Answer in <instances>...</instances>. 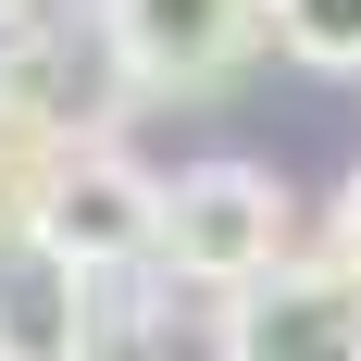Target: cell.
I'll list each match as a JSON object with an SVG mask.
<instances>
[{
  "instance_id": "1",
  "label": "cell",
  "mask_w": 361,
  "mask_h": 361,
  "mask_svg": "<svg viewBox=\"0 0 361 361\" xmlns=\"http://www.w3.org/2000/svg\"><path fill=\"white\" fill-rule=\"evenodd\" d=\"M287 262V187L262 175V162H187L162 187V274L175 287H212L237 299L250 274Z\"/></svg>"
},
{
  "instance_id": "2",
  "label": "cell",
  "mask_w": 361,
  "mask_h": 361,
  "mask_svg": "<svg viewBox=\"0 0 361 361\" xmlns=\"http://www.w3.org/2000/svg\"><path fill=\"white\" fill-rule=\"evenodd\" d=\"M87 37L112 50L125 100H175V87H212L224 63H250L274 37V0H87Z\"/></svg>"
},
{
  "instance_id": "3",
  "label": "cell",
  "mask_w": 361,
  "mask_h": 361,
  "mask_svg": "<svg viewBox=\"0 0 361 361\" xmlns=\"http://www.w3.org/2000/svg\"><path fill=\"white\" fill-rule=\"evenodd\" d=\"M212 361H361V274L349 262H274L212 312Z\"/></svg>"
},
{
  "instance_id": "4",
  "label": "cell",
  "mask_w": 361,
  "mask_h": 361,
  "mask_svg": "<svg viewBox=\"0 0 361 361\" xmlns=\"http://www.w3.org/2000/svg\"><path fill=\"white\" fill-rule=\"evenodd\" d=\"M37 237L63 262H87V274H137V262H162V175H137L112 137H75L63 162H50V200H37Z\"/></svg>"
},
{
  "instance_id": "5",
  "label": "cell",
  "mask_w": 361,
  "mask_h": 361,
  "mask_svg": "<svg viewBox=\"0 0 361 361\" xmlns=\"http://www.w3.org/2000/svg\"><path fill=\"white\" fill-rule=\"evenodd\" d=\"M100 349V274L50 237H0V361H87Z\"/></svg>"
},
{
  "instance_id": "6",
  "label": "cell",
  "mask_w": 361,
  "mask_h": 361,
  "mask_svg": "<svg viewBox=\"0 0 361 361\" xmlns=\"http://www.w3.org/2000/svg\"><path fill=\"white\" fill-rule=\"evenodd\" d=\"M274 50L299 75H361V0H274Z\"/></svg>"
},
{
  "instance_id": "7",
  "label": "cell",
  "mask_w": 361,
  "mask_h": 361,
  "mask_svg": "<svg viewBox=\"0 0 361 361\" xmlns=\"http://www.w3.org/2000/svg\"><path fill=\"white\" fill-rule=\"evenodd\" d=\"M336 262L361 274V162H349V187H336Z\"/></svg>"
}]
</instances>
